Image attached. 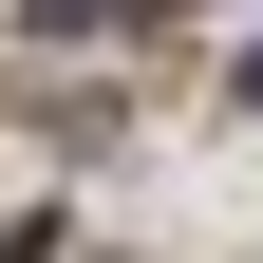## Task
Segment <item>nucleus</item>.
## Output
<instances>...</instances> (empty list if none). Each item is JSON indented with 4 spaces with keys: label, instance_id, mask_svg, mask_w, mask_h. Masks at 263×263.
<instances>
[{
    "label": "nucleus",
    "instance_id": "nucleus-1",
    "mask_svg": "<svg viewBox=\"0 0 263 263\" xmlns=\"http://www.w3.org/2000/svg\"><path fill=\"white\" fill-rule=\"evenodd\" d=\"M0 263H76V245H57V226H19V245H0Z\"/></svg>",
    "mask_w": 263,
    "mask_h": 263
},
{
    "label": "nucleus",
    "instance_id": "nucleus-2",
    "mask_svg": "<svg viewBox=\"0 0 263 263\" xmlns=\"http://www.w3.org/2000/svg\"><path fill=\"white\" fill-rule=\"evenodd\" d=\"M245 113H263V57H245Z\"/></svg>",
    "mask_w": 263,
    "mask_h": 263
}]
</instances>
